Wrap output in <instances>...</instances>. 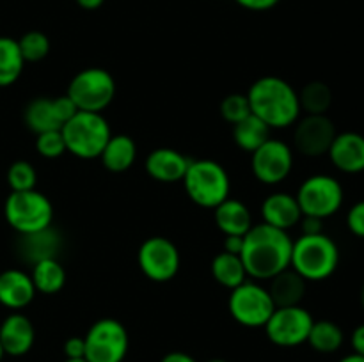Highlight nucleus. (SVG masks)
<instances>
[{
	"mask_svg": "<svg viewBox=\"0 0 364 362\" xmlns=\"http://www.w3.org/2000/svg\"><path fill=\"white\" fill-rule=\"evenodd\" d=\"M87 362H123L130 346L128 330L114 318H102L84 336Z\"/></svg>",
	"mask_w": 364,
	"mask_h": 362,
	"instance_id": "1a4fd4ad",
	"label": "nucleus"
},
{
	"mask_svg": "<svg viewBox=\"0 0 364 362\" xmlns=\"http://www.w3.org/2000/svg\"><path fill=\"white\" fill-rule=\"evenodd\" d=\"M263 222L277 229L288 231L297 226L302 219V212L295 195L288 192H274L262 202Z\"/></svg>",
	"mask_w": 364,
	"mask_h": 362,
	"instance_id": "6ab92c4d",
	"label": "nucleus"
},
{
	"mask_svg": "<svg viewBox=\"0 0 364 362\" xmlns=\"http://www.w3.org/2000/svg\"><path fill=\"white\" fill-rule=\"evenodd\" d=\"M212 275L220 286L228 287V290H235L237 286L244 284L247 280V272L242 263V258L238 254H231V252H219L212 261Z\"/></svg>",
	"mask_w": 364,
	"mask_h": 362,
	"instance_id": "393cba45",
	"label": "nucleus"
},
{
	"mask_svg": "<svg viewBox=\"0 0 364 362\" xmlns=\"http://www.w3.org/2000/svg\"><path fill=\"white\" fill-rule=\"evenodd\" d=\"M340 362H364V357L359 353H350V355H347V357L341 358Z\"/></svg>",
	"mask_w": 364,
	"mask_h": 362,
	"instance_id": "c03bdc74",
	"label": "nucleus"
},
{
	"mask_svg": "<svg viewBox=\"0 0 364 362\" xmlns=\"http://www.w3.org/2000/svg\"><path fill=\"white\" fill-rule=\"evenodd\" d=\"M295 199L302 215L326 220L340 212L345 192L336 177L329 174H313L302 181Z\"/></svg>",
	"mask_w": 364,
	"mask_h": 362,
	"instance_id": "6e6552de",
	"label": "nucleus"
},
{
	"mask_svg": "<svg viewBox=\"0 0 364 362\" xmlns=\"http://www.w3.org/2000/svg\"><path fill=\"white\" fill-rule=\"evenodd\" d=\"M75 2H77L82 9L95 11L98 9V7H102V4L105 2V0H75Z\"/></svg>",
	"mask_w": 364,
	"mask_h": 362,
	"instance_id": "37998d69",
	"label": "nucleus"
},
{
	"mask_svg": "<svg viewBox=\"0 0 364 362\" xmlns=\"http://www.w3.org/2000/svg\"><path fill=\"white\" fill-rule=\"evenodd\" d=\"M220 116L231 124L240 123L247 116H251V105H249L247 94L233 92L220 102Z\"/></svg>",
	"mask_w": 364,
	"mask_h": 362,
	"instance_id": "473e14b6",
	"label": "nucleus"
},
{
	"mask_svg": "<svg viewBox=\"0 0 364 362\" xmlns=\"http://www.w3.org/2000/svg\"><path fill=\"white\" fill-rule=\"evenodd\" d=\"M188 199L201 208H217L230 197L231 181L228 170L213 160H194L183 176Z\"/></svg>",
	"mask_w": 364,
	"mask_h": 362,
	"instance_id": "20e7f679",
	"label": "nucleus"
},
{
	"mask_svg": "<svg viewBox=\"0 0 364 362\" xmlns=\"http://www.w3.org/2000/svg\"><path fill=\"white\" fill-rule=\"evenodd\" d=\"M336 133V126L327 117V114H323V116L308 114L301 121H297V126L294 131V148L301 155L316 158V156L329 153Z\"/></svg>",
	"mask_w": 364,
	"mask_h": 362,
	"instance_id": "4468645a",
	"label": "nucleus"
},
{
	"mask_svg": "<svg viewBox=\"0 0 364 362\" xmlns=\"http://www.w3.org/2000/svg\"><path fill=\"white\" fill-rule=\"evenodd\" d=\"M313 316L308 309L301 305H290V307H276L267 325L263 327L267 337L274 344L283 348H294L306 343L309 330L313 327Z\"/></svg>",
	"mask_w": 364,
	"mask_h": 362,
	"instance_id": "9b49d317",
	"label": "nucleus"
},
{
	"mask_svg": "<svg viewBox=\"0 0 364 362\" xmlns=\"http://www.w3.org/2000/svg\"><path fill=\"white\" fill-rule=\"evenodd\" d=\"M329 158L338 170L359 174L364 170V135L358 131L336 133L329 148Z\"/></svg>",
	"mask_w": 364,
	"mask_h": 362,
	"instance_id": "dca6fc26",
	"label": "nucleus"
},
{
	"mask_svg": "<svg viewBox=\"0 0 364 362\" xmlns=\"http://www.w3.org/2000/svg\"><path fill=\"white\" fill-rule=\"evenodd\" d=\"M2 358H4V350H2V346H0V362H2Z\"/></svg>",
	"mask_w": 364,
	"mask_h": 362,
	"instance_id": "09e8293b",
	"label": "nucleus"
},
{
	"mask_svg": "<svg viewBox=\"0 0 364 362\" xmlns=\"http://www.w3.org/2000/svg\"><path fill=\"white\" fill-rule=\"evenodd\" d=\"M52 105H53V114H55V117H57V121H59L60 126H63L64 123H68L70 119H73V117L80 112V110H78V106L75 105L73 99H71L68 94L59 96V98H53Z\"/></svg>",
	"mask_w": 364,
	"mask_h": 362,
	"instance_id": "f704fd0d",
	"label": "nucleus"
},
{
	"mask_svg": "<svg viewBox=\"0 0 364 362\" xmlns=\"http://www.w3.org/2000/svg\"><path fill=\"white\" fill-rule=\"evenodd\" d=\"M294 240L288 231L269 224H252L244 234L240 258L249 277L256 280H270L283 270L290 268Z\"/></svg>",
	"mask_w": 364,
	"mask_h": 362,
	"instance_id": "f257e3e1",
	"label": "nucleus"
},
{
	"mask_svg": "<svg viewBox=\"0 0 364 362\" xmlns=\"http://www.w3.org/2000/svg\"><path fill=\"white\" fill-rule=\"evenodd\" d=\"M251 114L263 121L267 126L288 128L301 116L299 92L290 82L279 77H262L251 85L247 92Z\"/></svg>",
	"mask_w": 364,
	"mask_h": 362,
	"instance_id": "f03ea898",
	"label": "nucleus"
},
{
	"mask_svg": "<svg viewBox=\"0 0 364 362\" xmlns=\"http://www.w3.org/2000/svg\"><path fill=\"white\" fill-rule=\"evenodd\" d=\"M36 181H38V172L31 162L18 160V162L11 163L9 170H7V185L11 187V192L34 190Z\"/></svg>",
	"mask_w": 364,
	"mask_h": 362,
	"instance_id": "2f4dec72",
	"label": "nucleus"
},
{
	"mask_svg": "<svg viewBox=\"0 0 364 362\" xmlns=\"http://www.w3.org/2000/svg\"><path fill=\"white\" fill-rule=\"evenodd\" d=\"M64 362H87L85 358H66Z\"/></svg>",
	"mask_w": 364,
	"mask_h": 362,
	"instance_id": "49530a36",
	"label": "nucleus"
},
{
	"mask_svg": "<svg viewBox=\"0 0 364 362\" xmlns=\"http://www.w3.org/2000/svg\"><path fill=\"white\" fill-rule=\"evenodd\" d=\"M18 46H20L21 57H23L25 62H39L50 53L48 35L39 31L25 32L18 39Z\"/></svg>",
	"mask_w": 364,
	"mask_h": 362,
	"instance_id": "7c9ffc66",
	"label": "nucleus"
},
{
	"mask_svg": "<svg viewBox=\"0 0 364 362\" xmlns=\"http://www.w3.org/2000/svg\"><path fill=\"white\" fill-rule=\"evenodd\" d=\"M345 341V334L338 323L331 319H318L313 322L311 330L306 343L318 353H334L341 348Z\"/></svg>",
	"mask_w": 364,
	"mask_h": 362,
	"instance_id": "bb28decb",
	"label": "nucleus"
},
{
	"mask_svg": "<svg viewBox=\"0 0 364 362\" xmlns=\"http://www.w3.org/2000/svg\"><path fill=\"white\" fill-rule=\"evenodd\" d=\"M299 103L301 110L311 116H323L333 105V91L326 82H309L299 92Z\"/></svg>",
	"mask_w": 364,
	"mask_h": 362,
	"instance_id": "c756f323",
	"label": "nucleus"
},
{
	"mask_svg": "<svg viewBox=\"0 0 364 362\" xmlns=\"http://www.w3.org/2000/svg\"><path fill=\"white\" fill-rule=\"evenodd\" d=\"M64 355L66 358H84L85 355V343H84V337H78L73 336L70 339L64 341Z\"/></svg>",
	"mask_w": 364,
	"mask_h": 362,
	"instance_id": "e433bc0d",
	"label": "nucleus"
},
{
	"mask_svg": "<svg viewBox=\"0 0 364 362\" xmlns=\"http://www.w3.org/2000/svg\"><path fill=\"white\" fill-rule=\"evenodd\" d=\"M228 307L235 322L249 329H259L267 325L276 309V304L267 287L258 283L245 280L244 284L231 290Z\"/></svg>",
	"mask_w": 364,
	"mask_h": 362,
	"instance_id": "9d476101",
	"label": "nucleus"
},
{
	"mask_svg": "<svg viewBox=\"0 0 364 362\" xmlns=\"http://www.w3.org/2000/svg\"><path fill=\"white\" fill-rule=\"evenodd\" d=\"M242 247H244V236H226L224 238V251L226 252L240 256Z\"/></svg>",
	"mask_w": 364,
	"mask_h": 362,
	"instance_id": "a19ab883",
	"label": "nucleus"
},
{
	"mask_svg": "<svg viewBox=\"0 0 364 362\" xmlns=\"http://www.w3.org/2000/svg\"><path fill=\"white\" fill-rule=\"evenodd\" d=\"M347 226L352 234L364 238V201L355 202L347 213Z\"/></svg>",
	"mask_w": 364,
	"mask_h": 362,
	"instance_id": "c9c22d12",
	"label": "nucleus"
},
{
	"mask_svg": "<svg viewBox=\"0 0 364 362\" xmlns=\"http://www.w3.org/2000/svg\"><path fill=\"white\" fill-rule=\"evenodd\" d=\"M25 60L21 57L18 41L0 35V87H9L20 78Z\"/></svg>",
	"mask_w": 364,
	"mask_h": 362,
	"instance_id": "cd10ccee",
	"label": "nucleus"
},
{
	"mask_svg": "<svg viewBox=\"0 0 364 362\" xmlns=\"http://www.w3.org/2000/svg\"><path fill=\"white\" fill-rule=\"evenodd\" d=\"M25 124L36 135L50 130H60V124L53 114V105L50 98H36L25 106Z\"/></svg>",
	"mask_w": 364,
	"mask_h": 362,
	"instance_id": "c85d7f7f",
	"label": "nucleus"
},
{
	"mask_svg": "<svg viewBox=\"0 0 364 362\" xmlns=\"http://www.w3.org/2000/svg\"><path fill=\"white\" fill-rule=\"evenodd\" d=\"M68 96L82 112L102 114L116 96V82L103 67H87L71 78Z\"/></svg>",
	"mask_w": 364,
	"mask_h": 362,
	"instance_id": "0eeeda50",
	"label": "nucleus"
},
{
	"mask_svg": "<svg viewBox=\"0 0 364 362\" xmlns=\"http://www.w3.org/2000/svg\"><path fill=\"white\" fill-rule=\"evenodd\" d=\"M359 302H361V307H363V311H364V283H363V286H361V291H359Z\"/></svg>",
	"mask_w": 364,
	"mask_h": 362,
	"instance_id": "a18cd8bd",
	"label": "nucleus"
},
{
	"mask_svg": "<svg viewBox=\"0 0 364 362\" xmlns=\"http://www.w3.org/2000/svg\"><path fill=\"white\" fill-rule=\"evenodd\" d=\"M270 138V128L255 114L233 124V141L240 149L255 153Z\"/></svg>",
	"mask_w": 364,
	"mask_h": 362,
	"instance_id": "a878e982",
	"label": "nucleus"
},
{
	"mask_svg": "<svg viewBox=\"0 0 364 362\" xmlns=\"http://www.w3.org/2000/svg\"><path fill=\"white\" fill-rule=\"evenodd\" d=\"M340 265V248L326 233L301 234L294 241L290 268L306 280H326Z\"/></svg>",
	"mask_w": 364,
	"mask_h": 362,
	"instance_id": "7ed1b4c3",
	"label": "nucleus"
},
{
	"mask_svg": "<svg viewBox=\"0 0 364 362\" xmlns=\"http://www.w3.org/2000/svg\"><path fill=\"white\" fill-rule=\"evenodd\" d=\"M251 155L252 174L263 185L281 183L287 180L294 167V149L277 138H269Z\"/></svg>",
	"mask_w": 364,
	"mask_h": 362,
	"instance_id": "ddd939ff",
	"label": "nucleus"
},
{
	"mask_svg": "<svg viewBox=\"0 0 364 362\" xmlns=\"http://www.w3.org/2000/svg\"><path fill=\"white\" fill-rule=\"evenodd\" d=\"M304 277L299 275L294 268H287L270 279L269 293L272 297L276 307H290L301 305V300L306 293Z\"/></svg>",
	"mask_w": 364,
	"mask_h": 362,
	"instance_id": "412c9836",
	"label": "nucleus"
},
{
	"mask_svg": "<svg viewBox=\"0 0 364 362\" xmlns=\"http://www.w3.org/2000/svg\"><path fill=\"white\" fill-rule=\"evenodd\" d=\"M60 245V236L57 234V231H53L52 227L45 231H39V233L32 234H21L20 240V251L21 258L28 263H38L41 259L55 258L57 251H59Z\"/></svg>",
	"mask_w": 364,
	"mask_h": 362,
	"instance_id": "5701e85b",
	"label": "nucleus"
},
{
	"mask_svg": "<svg viewBox=\"0 0 364 362\" xmlns=\"http://www.w3.org/2000/svg\"><path fill=\"white\" fill-rule=\"evenodd\" d=\"M139 268L153 283H167L180 270V252L166 236H151L139 247Z\"/></svg>",
	"mask_w": 364,
	"mask_h": 362,
	"instance_id": "f8f14e48",
	"label": "nucleus"
},
{
	"mask_svg": "<svg viewBox=\"0 0 364 362\" xmlns=\"http://www.w3.org/2000/svg\"><path fill=\"white\" fill-rule=\"evenodd\" d=\"M7 224L20 234H32L52 227L53 204L45 194L34 190L11 192L4 204Z\"/></svg>",
	"mask_w": 364,
	"mask_h": 362,
	"instance_id": "423d86ee",
	"label": "nucleus"
},
{
	"mask_svg": "<svg viewBox=\"0 0 364 362\" xmlns=\"http://www.w3.org/2000/svg\"><path fill=\"white\" fill-rule=\"evenodd\" d=\"M31 279L36 291L43 295H55L66 284V270L57 258L41 259L32 265Z\"/></svg>",
	"mask_w": 364,
	"mask_h": 362,
	"instance_id": "b1692460",
	"label": "nucleus"
},
{
	"mask_svg": "<svg viewBox=\"0 0 364 362\" xmlns=\"http://www.w3.org/2000/svg\"><path fill=\"white\" fill-rule=\"evenodd\" d=\"M36 149L45 158H59L66 153V142H64L63 131L50 130L45 133H39L36 138Z\"/></svg>",
	"mask_w": 364,
	"mask_h": 362,
	"instance_id": "72a5a7b5",
	"label": "nucleus"
},
{
	"mask_svg": "<svg viewBox=\"0 0 364 362\" xmlns=\"http://www.w3.org/2000/svg\"><path fill=\"white\" fill-rule=\"evenodd\" d=\"M301 229L302 234H320L323 233V220L316 219V216H306L302 215L301 219Z\"/></svg>",
	"mask_w": 364,
	"mask_h": 362,
	"instance_id": "4c0bfd02",
	"label": "nucleus"
},
{
	"mask_svg": "<svg viewBox=\"0 0 364 362\" xmlns=\"http://www.w3.org/2000/svg\"><path fill=\"white\" fill-rule=\"evenodd\" d=\"M160 362H198L192 355L185 353V351H171V353L164 355Z\"/></svg>",
	"mask_w": 364,
	"mask_h": 362,
	"instance_id": "79ce46f5",
	"label": "nucleus"
},
{
	"mask_svg": "<svg viewBox=\"0 0 364 362\" xmlns=\"http://www.w3.org/2000/svg\"><path fill=\"white\" fill-rule=\"evenodd\" d=\"M235 2L249 11H269L274 6H277L279 0H235Z\"/></svg>",
	"mask_w": 364,
	"mask_h": 362,
	"instance_id": "58836bf2",
	"label": "nucleus"
},
{
	"mask_svg": "<svg viewBox=\"0 0 364 362\" xmlns=\"http://www.w3.org/2000/svg\"><path fill=\"white\" fill-rule=\"evenodd\" d=\"M208 362H228V361H224V358H212V361Z\"/></svg>",
	"mask_w": 364,
	"mask_h": 362,
	"instance_id": "de8ad7c7",
	"label": "nucleus"
},
{
	"mask_svg": "<svg viewBox=\"0 0 364 362\" xmlns=\"http://www.w3.org/2000/svg\"><path fill=\"white\" fill-rule=\"evenodd\" d=\"M191 160L180 151L171 148H159L153 149L148 156H146L144 169L155 181L160 183H176V181L183 180L185 172L188 169Z\"/></svg>",
	"mask_w": 364,
	"mask_h": 362,
	"instance_id": "f3484780",
	"label": "nucleus"
},
{
	"mask_svg": "<svg viewBox=\"0 0 364 362\" xmlns=\"http://www.w3.org/2000/svg\"><path fill=\"white\" fill-rule=\"evenodd\" d=\"M36 330L31 319L21 312H11L0 325V346L4 355L21 357L34 346Z\"/></svg>",
	"mask_w": 364,
	"mask_h": 362,
	"instance_id": "2eb2a0df",
	"label": "nucleus"
},
{
	"mask_svg": "<svg viewBox=\"0 0 364 362\" xmlns=\"http://www.w3.org/2000/svg\"><path fill=\"white\" fill-rule=\"evenodd\" d=\"M352 348H354V353H359L364 357V323L359 327H355L354 332H352Z\"/></svg>",
	"mask_w": 364,
	"mask_h": 362,
	"instance_id": "ea45409f",
	"label": "nucleus"
},
{
	"mask_svg": "<svg viewBox=\"0 0 364 362\" xmlns=\"http://www.w3.org/2000/svg\"><path fill=\"white\" fill-rule=\"evenodd\" d=\"M66 151L82 160L100 158L103 148L112 137L109 123L102 114L78 112L60 126Z\"/></svg>",
	"mask_w": 364,
	"mask_h": 362,
	"instance_id": "39448f33",
	"label": "nucleus"
},
{
	"mask_svg": "<svg viewBox=\"0 0 364 362\" xmlns=\"http://www.w3.org/2000/svg\"><path fill=\"white\" fill-rule=\"evenodd\" d=\"M36 287L31 273L11 268L0 273V304L13 311L27 307L36 297Z\"/></svg>",
	"mask_w": 364,
	"mask_h": 362,
	"instance_id": "a211bd4d",
	"label": "nucleus"
},
{
	"mask_svg": "<svg viewBox=\"0 0 364 362\" xmlns=\"http://www.w3.org/2000/svg\"><path fill=\"white\" fill-rule=\"evenodd\" d=\"M100 158H102L103 167L110 172H124L135 163L137 146L134 138L128 135H112L103 148Z\"/></svg>",
	"mask_w": 364,
	"mask_h": 362,
	"instance_id": "4be33fe9",
	"label": "nucleus"
},
{
	"mask_svg": "<svg viewBox=\"0 0 364 362\" xmlns=\"http://www.w3.org/2000/svg\"><path fill=\"white\" fill-rule=\"evenodd\" d=\"M213 212L217 227L224 236H244L252 227L251 209L238 199L228 197Z\"/></svg>",
	"mask_w": 364,
	"mask_h": 362,
	"instance_id": "aec40b11",
	"label": "nucleus"
}]
</instances>
